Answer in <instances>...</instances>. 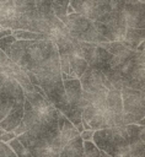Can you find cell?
<instances>
[{"label":"cell","mask_w":145,"mask_h":157,"mask_svg":"<svg viewBox=\"0 0 145 157\" xmlns=\"http://www.w3.org/2000/svg\"><path fill=\"white\" fill-rule=\"evenodd\" d=\"M15 137H16V135H15L14 132H4V134L0 135V141L7 144L9 141H11V140L15 139Z\"/></svg>","instance_id":"ffe728a7"},{"label":"cell","mask_w":145,"mask_h":157,"mask_svg":"<svg viewBox=\"0 0 145 157\" xmlns=\"http://www.w3.org/2000/svg\"><path fill=\"white\" fill-rule=\"evenodd\" d=\"M5 2L17 15L34 10V0H6Z\"/></svg>","instance_id":"5bb4252c"},{"label":"cell","mask_w":145,"mask_h":157,"mask_svg":"<svg viewBox=\"0 0 145 157\" xmlns=\"http://www.w3.org/2000/svg\"><path fill=\"white\" fill-rule=\"evenodd\" d=\"M69 6L72 7L74 12L92 21H98L106 13L117 7L112 0H70Z\"/></svg>","instance_id":"30bf717a"},{"label":"cell","mask_w":145,"mask_h":157,"mask_svg":"<svg viewBox=\"0 0 145 157\" xmlns=\"http://www.w3.org/2000/svg\"><path fill=\"white\" fill-rule=\"evenodd\" d=\"M116 6L122 4H134V2H144V0H112Z\"/></svg>","instance_id":"44dd1931"},{"label":"cell","mask_w":145,"mask_h":157,"mask_svg":"<svg viewBox=\"0 0 145 157\" xmlns=\"http://www.w3.org/2000/svg\"><path fill=\"white\" fill-rule=\"evenodd\" d=\"M93 130H84L80 134V137L82 139V141H92V136H93Z\"/></svg>","instance_id":"d6986e66"},{"label":"cell","mask_w":145,"mask_h":157,"mask_svg":"<svg viewBox=\"0 0 145 157\" xmlns=\"http://www.w3.org/2000/svg\"><path fill=\"white\" fill-rule=\"evenodd\" d=\"M124 125H145V91L122 88L120 90Z\"/></svg>","instance_id":"5b68a950"},{"label":"cell","mask_w":145,"mask_h":157,"mask_svg":"<svg viewBox=\"0 0 145 157\" xmlns=\"http://www.w3.org/2000/svg\"><path fill=\"white\" fill-rule=\"evenodd\" d=\"M119 10L128 28L145 29V5L144 2L122 4Z\"/></svg>","instance_id":"8fae6325"},{"label":"cell","mask_w":145,"mask_h":157,"mask_svg":"<svg viewBox=\"0 0 145 157\" xmlns=\"http://www.w3.org/2000/svg\"><path fill=\"white\" fill-rule=\"evenodd\" d=\"M17 40H41V39H48L45 34L42 33H34L29 31H23V29H16L12 31L11 33Z\"/></svg>","instance_id":"2e32d148"},{"label":"cell","mask_w":145,"mask_h":157,"mask_svg":"<svg viewBox=\"0 0 145 157\" xmlns=\"http://www.w3.org/2000/svg\"><path fill=\"white\" fill-rule=\"evenodd\" d=\"M70 0H53L52 2V10L57 18H59L63 23L66 22V9L69 6Z\"/></svg>","instance_id":"9a60e30c"},{"label":"cell","mask_w":145,"mask_h":157,"mask_svg":"<svg viewBox=\"0 0 145 157\" xmlns=\"http://www.w3.org/2000/svg\"><path fill=\"white\" fill-rule=\"evenodd\" d=\"M92 142L111 157H144L145 128L129 124L96 130Z\"/></svg>","instance_id":"7a4b0ae2"},{"label":"cell","mask_w":145,"mask_h":157,"mask_svg":"<svg viewBox=\"0 0 145 157\" xmlns=\"http://www.w3.org/2000/svg\"><path fill=\"white\" fill-rule=\"evenodd\" d=\"M0 157H17V156L7 144L0 141Z\"/></svg>","instance_id":"ac0fdd59"},{"label":"cell","mask_w":145,"mask_h":157,"mask_svg":"<svg viewBox=\"0 0 145 157\" xmlns=\"http://www.w3.org/2000/svg\"><path fill=\"white\" fill-rule=\"evenodd\" d=\"M70 36L80 42L87 43H106L108 42L98 31L96 21H92L76 12L66 15V22L64 23Z\"/></svg>","instance_id":"277c9868"},{"label":"cell","mask_w":145,"mask_h":157,"mask_svg":"<svg viewBox=\"0 0 145 157\" xmlns=\"http://www.w3.org/2000/svg\"><path fill=\"white\" fill-rule=\"evenodd\" d=\"M77 49L82 59L86 61L88 67L96 69L101 72H104L111 67L112 54L106 49L100 47L97 43H87L77 40Z\"/></svg>","instance_id":"9c48e42d"},{"label":"cell","mask_w":145,"mask_h":157,"mask_svg":"<svg viewBox=\"0 0 145 157\" xmlns=\"http://www.w3.org/2000/svg\"><path fill=\"white\" fill-rule=\"evenodd\" d=\"M25 94L21 86L10 76L0 74V121L18 104H23Z\"/></svg>","instance_id":"52a82bcc"},{"label":"cell","mask_w":145,"mask_h":157,"mask_svg":"<svg viewBox=\"0 0 145 157\" xmlns=\"http://www.w3.org/2000/svg\"><path fill=\"white\" fill-rule=\"evenodd\" d=\"M22 117H23V104H18L0 121V128L5 132H14L15 129L20 125Z\"/></svg>","instance_id":"7c38bea8"},{"label":"cell","mask_w":145,"mask_h":157,"mask_svg":"<svg viewBox=\"0 0 145 157\" xmlns=\"http://www.w3.org/2000/svg\"><path fill=\"white\" fill-rule=\"evenodd\" d=\"M16 139L31 153L32 157H59L60 153L59 137H53V139L34 137L28 132H23L16 136Z\"/></svg>","instance_id":"ba28073f"},{"label":"cell","mask_w":145,"mask_h":157,"mask_svg":"<svg viewBox=\"0 0 145 157\" xmlns=\"http://www.w3.org/2000/svg\"><path fill=\"white\" fill-rule=\"evenodd\" d=\"M84 155V141L77 135L71 141L65 144L59 153V157H82Z\"/></svg>","instance_id":"4fadbf2b"},{"label":"cell","mask_w":145,"mask_h":157,"mask_svg":"<svg viewBox=\"0 0 145 157\" xmlns=\"http://www.w3.org/2000/svg\"><path fill=\"white\" fill-rule=\"evenodd\" d=\"M100 47L112 54L111 69L120 78L123 88L144 91L145 87V54L144 52L131 50L119 42L97 43Z\"/></svg>","instance_id":"3957f363"},{"label":"cell","mask_w":145,"mask_h":157,"mask_svg":"<svg viewBox=\"0 0 145 157\" xmlns=\"http://www.w3.org/2000/svg\"><path fill=\"white\" fill-rule=\"evenodd\" d=\"M0 49L17 64L33 86L39 87L48 101L64 115L69 112L57 45L49 39L17 40L12 34L0 38Z\"/></svg>","instance_id":"6da1fadb"},{"label":"cell","mask_w":145,"mask_h":157,"mask_svg":"<svg viewBox=\"0 0 145 157\" xmlns=\"http://www.w3.org/2000/svg\"><path fill=\"white\" fill-rule=\"evenodd\" d=\"M63 86L66 96V101L69 104V112L65 115L72 125L77 129L79 134L84 131V126L81 124L82 117V90L79 78H66L63 80Z\"/></svg>","instance_id":"8992f818"},{"label":"cell","mask_w":145,"mask_h":157,"mask_svg":"<svg viewBox=\"0 0 145 157\" xmlns=\"http://www.w3.org/2000/svg\"><path fill=\"white\" fill-rule=\"evenodd\" d=\"M52 2H53V0H34V9L41 13L53 12Z\"/></svg>","instance_id":"e0dca14e"},{"label":"cell","mask_w":145,"mask_h":157,"mask_svg":"<svg viewBox=\"0 0 145 157\" xmlns=\"http://www.w3.org/2000/svg\"><path fill=\"white\" fill-rule=\"evenodd\" d=\"M6 0H0V4H2V2H5Z\"/></svg>","instance_id":"7402d4cb"}]
</instances>
